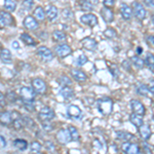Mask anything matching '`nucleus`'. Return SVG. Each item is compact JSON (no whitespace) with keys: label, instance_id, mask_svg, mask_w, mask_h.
<instances>
[{"label":"nucleus","instance_id":"473e14b6","mask_svg":"<svg viewBox=\"0 0 154 154\" xmlns=\"http://www.w3.org/2000/svg\"><path fill=\"white\" fill-rule=\"evenodd\" d=\"M131 62H133V64L135 65L136 68L138 69H142L144 65H145V61H143L141 58H139V57H133L131 58Z\"/></svg>","mask_w":154,"mask_h":154},{"label":"nucleus","instance_id":"4c0bfd02","mask_svg":"<svg viewBox=\"0 0 154 154\" xmlns=\"http://www.w3.org/2000/svg\"><path fill=\"white\" fill-rule=\"evenodd\" d=\"M22 105H23L24 108L26 109L27 111H29V112H32V111L35 110V105H34L33 101H24L23 100V104H22Z\"/></svg>","mask_w":154,"mask_h":154},{"label":"nucleus","instance_id":"cd10ccee","mask_svg":"<svg viewBox=\"0 0 154 154\" xmlns=\"http://www.w3.org/2000/svg\"><path fill=\"white\" fill-rule=\"evenodd\" d=\"M20 38H21V40L23 41L25 44H27V45H32V46L36 45V41L34 40L33 37H32L31 35H29V34H27V33L21 34Z\"/></svg>","mask_w":154,"mask_h":154},{"label":"nucleus","instance_id":"58836bf2","mask_svg":"<svg viewBox=\"0 0 154 154\" xmlns=\"http://www.w3.org/2000/svg\"><path fill=\"white\" fill-rule=\"evenodd\" d=\"M104 36H106L107 38H110V39L115 38L117 36V33H116V31L113 28H108L104 31Z\"/></svg>","mask_w":154,"mask_h":154},{"label":"nucleus","instance_id":"f8f14e48","mask_svg":"<svg viewBox=\"0 0 154 154\" xmlns=\"http://www.w3.org/2000/svg\"><path fill=\"white\" fill-rule=\"evenodd\" d=\"M131 108L134 113L139 114V115H144L145 114V107L140 101L138 100H131Z\"/></svg>","mask_w":154,"mask_h":154},{"label":"nucleus","instance_id":"f3484780","mask_svg":"<svg viewBox=\"0 0 154 154\" xmlns=\"http://www.w3.org/2000/svg\"><path fill=\"white\" fill-rule=\"evenodd\" d=\"M139 130V134H140L141 138L143 139L144 141H147L150 139L151 137V130L149 128V125H142L140 128H138Z\"/></svg>","mask_w":154,"mask_h":154},{"label":"nucleus","instance_id":"052dcab7","mask_svg":"<svg viewBox=\"0 0 154 154\" xmlns=\"http://www.w3.org/2000/svg\"><path fill=\"white\" fill-rule=\"evenodd\" d=\"M33 154H42V153H40V152H36V153H33Z\"/></svg>","mask_w":154,"mask_h":154},{"label":"nucleus","instance_id":"39448f33","mask_svg":"<svg viewBox=\"0 0 154 154\" xmlns=\"http://www.w3.org/2000/svg\"><path fill=\"white\" fill-rule=\"evenodd\" d=\"M32 88H34V91L37 94H41L42 95V94H45L46 91V83L44 82L43 79L37 77V78H34L32 80Z\"/></svg>","mask_w":154,"mask_h":154},{"label":"nucleus","instance_id":"aec40b11","mask_svg":"<svg viewBox=\"0 0 154 154\" xmlns=\"http://www.w3.org/2000/svg\"><path fill=\"white\" fill-rule=\"evenodd\" d=\"M45 14H46V17L48 18L49 21L53 22L57 18H58V14H59L58 8H57V7L54 6V5H49L48 8H46Z\"/></svg>","mask_w":154,"mask_h":154},{"label":"nucleus","instance_id":"37998d69","mask_svg":"<svg viewBox=\"0 0 154 154\" xmlns=\"http://www.w3.org/2000/svg\"><path fill=\"white\" fill-rule=\"evenodd\" d=\"M62 14H63V18L67 20V21H71V20H73V18H74L73 12H72L70 9H64L63 12H62Z\"/></svg>","mask_w":154,"mask_h":154},{"label":"nucleus","instance_id":"09e8293b","mask_svg":"<svg viewBox=\"0 0 154 154\" xmlns=\"http://www.w3.org/2000/svg\"><path fill=\"white\" fill-rule=\"evenodd\" d=\"M104 6L106 7H111L114 5V0H103Z\"/></svg>","mask_w":154,"mask_h":154},{"label":"nucleus","instance_id":"6ab92c4d","mask_svg":"<svg viewBox=\"0 0 154 154\" xmlns=\"http://www.w3.org/2000/svg\"><path fill=\"white\" fill-rule=\"evenodd\" d=\"M81 44L85 49L88 51H94L97 48V41L93 38H84L81 40Z\"/></svg>","mask_w":154,"mask_h":154},{"label":"nucleus","instance_id":"6e6d98bb","mask_svg":"<svg viewBox=\"0 0 154 154\" xmlns=\"http://www.w3.org/2000/svg\"><path fill=\"white\" fill-rule=\"evenodd\" d=\"M122 66L125 67V70H128V71L131 69V65H130V62H128V61H125V62H123Z\"/></svg>","mask_w":154,"mask_h":154},{"label":"nucleus","instance_id":"a878e982","mask_svg":"<svg viewBox=\"0 0 154 154\" xmlns=\"http://www.w3.org/2000/svg\"><path fill=\"white\" fill-rule=\"evenodd\" d=\"M14 146L20 151H25L28 148V142L23 139H16L14 141Z\"/></svg>","mask_w":154,"mask_h":154},{"label":"nucleus","instance_id":"0eeeda50","mask_svg":"<svg viewBox=\"0 0 154 154\" xmlns=\"http://www.w3.org/2000/svg\"><path fill=\"white\" fill-rule=\"evenodd\" d=\"M131 9H133V12L135 14V16H136L137 19L141 20V21L145 19V17H146V11H145L144 6L141 3H139V2L135 1L133 3V8H131Z\"/></svg>","mask_w":154,"mask_h":154},{"label":"nucleus","instance_id":"412c9836","mask_svg":"<svg viewBox=\"0 0 154 154\" xmlns=\"http://www.w3.org/2000/svg\"><path fill=\"white\" fill-rule=\"evenodd\" d=\"M0 59L3 62L4 64H11L12 63V57H11V53L6 48L1 49L0 51Z\"/></svg>","mask_w":154,"mask_h":154},{"label":"nucleus","instance_id":"393cba45","mask_svg":"<svg viewBox=\"0 0 154 154\" xmlns=\"http://www.w3.org/2000/svg\"><path fill=\"white\" fill-rule=\"evenodd\" d=\"M116 137L119 140H122V141H125V142H128L131 139H134V136L131 135V133L128 131H116Z\"/></svg>","mask_w":154,"mask_h":154},{"label":"nucleus","instance_id":"a211bd4d","mask_svg":"<svg viewBox=\"0 0 154 154\" xmlns=\"http://www.w3.org/2000/svg\"><path fill=\"white\" fill-rule=\"evenodd\" d=\"M120 14H121V17H122L125 21H128V20H131V18L133 9H131L128 4L122 3L120 6Z\"/></svg>","mask_w":154,"mask_h":154},{"label":"nucleus","instance_id":"4468645a","mask_svg":"<svg viewBox=\"0 0 154 154\" xmlns=\"http://www.w3.org/2000/svg\"><path fill=\"white\" fill-rule=\"evenodd\" d=\"M101 14H102V18L104 19V21L106 23H112L113 20H114V14L112 11V9L110 7H106L104 6L103 8L101 9Z\"/></svg>","mask_w":154,"mask_h":154},{"label":"nucleus","instance_id":"9d476101","mask_svg":"<svg viewBox=\"0 0 154 154\" xmlns=\"http://www.w3.org/2000/svg\"><path fill=\"white\" fill-rule=\"evenodd\" d=\"M80 21L83 24L88 25L89 27H95L96 25H98V18L93 14H85L80 18Z\"/></svg>","mask_w":154,"mask_h":154},{"label":"nucleus","instance_id":"5701e85b","mask_svg":"<svg viewBox=\"0 0 154 154\" xmlns=\"http://www.w3.org/2000/svg\"><path fill=\"white\" fill-rule=\"evenodd\" d=\"M77 5L82 11H91L94 9V4H91L88 0H78Z\"/></svg>","mask_w":154,"mask_h":154},{"label":"nucleus","instance_id":"79ce46f5","mask_svg":"<svg viewBox=\"0 0 154 154\" xmlns=\"http://www.w3.org/2000/svg\"><path fill=\"white\" fill-rule=\"evenodd\" d=\"M33 5H34L33 0H23V2H22V7L26 9V11H30L33 7Z\"/></svg>","mask_w":154,"mask_h":154},{"label":"nucleus","instance_id":"2f4dec72","mask_svg":"<svg viewBox=\"0 0 154 154\" xmlns=\"http://www.w3.org/2000/svg\"><path fill=\"white\" fill-rule=\"evenodd\" d=\"M68 131H69V133H70L72 141H78L79 140V133H78V131H77L76 128H74V126H72V125H69Z\"/></svg>","mask_w":154,"mask_h":154},{"label":"nucleus","instance_id":"a18cd8bd","mask_svg":"<svg viewBox=\"0 0 154 154\" xmlns=\"http://www.w3.org/2000/svg\"><path fill=\"white\" fill-rule=\"evenodd\" d=\"M42 128L45 131H51L54 130V125L49 121H42Z\"/></svg>","mask_w":154,"mask_h":154},{"label":"nucleus","instance_id":"72a5a7b5","mask_svg":"<svg viewBox=\"0 0 154 154\" xmlns=\"http://www.w3.org/2000/svg\"><path fill=\"white\" fill-rule=\"evenodd\" d=\"M4 7L6 8V11H14L17 8V2L14 0H5L4 1Z\"/></svg>","mask_w":154,"mask_h":154},{"label":"nucleus","instance_id":"de8ad7c7","mask_svg":"<svg viewBox=\"0 0 154 154\" xmlns=\"http://www.w3.org/2000/svg\"><path fill=\"white\" fill-rule=\"evenodd\" d=\"M45 147L49 151H54V145L51 142V141H48V142H45Z\"/></svg>","mask_w":154,"mask_h":154},{"label":"nucleus","instance_id":"a19ab883","mask_svg":"<svg viewBox=\"0 0 154 154\" xmlns=\"http://www.w3.org/2000/svg\"><path fill=\"white\" fill-rule=\"evenodd\" d=\"M41 148H42L41 144L39 142H36V141H35V142H32L31 145H30V149H31V151H32V152H34V153L39 152V151L41 150Z\"/></svg>","mask_w":154,"mask_h":154},{"label":"nucleus","instance_id":"5fc2aeb1","mask_svg":"<svg viewBox=\"0 0 154 154\" xmlns=\"http://www.w3.org/2000/svg\"><path fill=\"white\" fill-rule=\"evenodd\" d=\"M147 41H148L149 44H151L152 46H154V36H152V35L148 36L147 37Z\"/></svg>","mask_w":154,"mask_h":154},{"label":"nucleus","instance_id":"c03bdc74","mask_svg":"<svg viewBox=\"0 0 154 154\" xmlns=\"http://www.w3.org/2000/svg\"><path fill=\"white\" fill-rule=\"evenodd\" d=\"M88 61V59L86 58V56H84V54H80V56L78 57V59H77V62L76 64L78 66H83L84 64H86Z\"/></svg>","mask_w":154,"mask_h":154},{"label":"nucleus","instance_id":"bb28decb","mask_svg":"<svg viewBox=\"0 0 154 154\" xmlns=\"http://www.w3.org/2000/svg\"><path fill=\"white\" fill-rule=\"evenodd\" d=\"M60 94L63 96L64 99L66 100H70L74 97V94H73V91L71 89L70 86H63L60 91Z\"/></svg>","mask_w":154,"mask_h":154},{"label":"nucleus","instance_id":"e433bc0d","mask_svg":"<svg viewBox=\"0 0 154 154\" xmlns=\"http://www.w3.org/2000/svg\"><path fill=\"white\" fill-rule=\"evenodd\" d=\"M12 125H14V130L20 131L22 128H23V125H24V121H23V118H22V117L14 118V120L12 121Z\"/></svg>","mask_w":154,"mask_h":154},{"label":"nucleus","instance_id":"b1692460","mask_svg":"<svg viewBox=\"0 0 154 154\" xmlns=\"http://www.w3.org/2000/svg\"><path fill=\"white\" fill-rule=\"evenodd\" d=\"M130 120H131V122L133 123V125H135V126H137L138 128L143 125L142 115H139V114L131 113V115H130Z\"/></svg>","mask_w":154,"mask_h":154},{"label":"nucleus","instance_id":"c756f323","mask_svg":"<svg viewBox=\"0 0 154 154\" xmlns=\"http://www.w3.org/2000/svg\"><path fill=\"white\" fill-rule=\"evenodd\" d=\"M136 91H137V93H138L140 96H144V97H147L148 94L150 93L148 86L145 85V84H139V85L137 86Z\"/></svg>","mask_w":154,"mask_h":154},{"label":"nucleus","instance_id":"bf43d9fd","mask_svg":"<svg viewBox=\"0 0 154 154\" xmlns=\"http://www.w3.org/2000/svg\"><path fill=\"white\" fill-rule=\"evenodd\" d=\"M152 22H153V24H154V16L152 17Z\"/></svg>","mask_w":154,"mask_h":154},{"label":"nucleus","instance_id":"9b49d317","mask_svg":"<svg viewBox=\"0 0 154 154\" xmlns=\"http://www.w3.org/2000/svg\"><path fill=\"white\" fill-rule=\"evenodd\" d=\"M57 140L61 144H68L71 141V136L68 130H60L57 134Z\"/></svg>","mask_w":154,"mask_h":154},{"label":"nucleus","instance_id":"e2e57ef3","mask_svg":"<svg viewBox=\"0 0 154 154\" xmlns=\"http://www.w3.org/2000/svg\"><path fill=\"white\" fill-rule=\"evenodd\" d=\"M57 154H58V153H57Z\"/></svg>","mask_w":154,"mask_h":154},{"label":"nucleus","instance_id":"dca6fc26","mask_svg":"<svg viewBox=\"0 0 154 154\" xmlns=\"http://www.w3.org/2000/svg\"><path fill=\"white\" fill-rule=\"evenodd\" d=\"M71 75L76 81H79V82H83L88 79V75L80 69H73L71 71Z\"/></svg>","mask_w":154,"mask_h":154},{"label":"nucleus","instance_id":"2eb2a0df","mask_svg":"<svg viewBox=\"0 0 154 154\" xmlns=\"http://www.w3.org/2000/svg\"><path fill=\"white\" fill-rule=\"evenodd\" d=\"M24 26H25V28H27L29 30H36L38 28V22H37V20L34 19L33 17L28 16L24 20Z\"/></svg>","mask_w":154,"mask_h":154},{"label":"nucleus","instance_id":"8fccbe9b","mask_svg":"<svg viewBox=\"0 0 154 154\" xmlns=\"http://www.w3.org/2000/svg\"><path fill=\"white\" fill-rule=\"evenodd\" d=\"M143 1H144V3L146 4V6L154 8V0H143Z\"/></svg>","mask_w":154,"mask_h":154},{"label":"nucleus","instance_id":"603ef678","mask_svg":"<svg viewBox=\"0 0 154 154\" xmlns=\"http://www.w3.org/2000/svg\"><path fill=\"white\" fill-rule=\"evenodd\" d=\"M143 148H144V150H145V152L146 153H148V154H150L151 153V150H150V147H149V145L146 142H143Z\"/></svg>","mask_w":154,"mask_h":154},{"label":"nucleus","instance_id":"13d9d810","mask_svg":"<svg viewBox=\"0 0 154 154\" xmlns=\"http://www.w3.org/2000/svg\"><path fill=\"white\" fill-rule=\"evenodd\" d=\"M142 51H143L142 48H137V54H142Z\"/></svg>","mask_w":154,"mask_h":154},{"label":"nucleus","instance_id":"3c124183","mask_svg":"<svg viewBox=\"0 0 154 154\" xmlns=\"http://www.w3.org/2000/svg\"><path fill=\"white\" fill-rule=\"evenodd\" d=\"M7 98H8V100L12 102V103H14V101H16V95H14V93H12V91H11V93L7 95Z\"/></svg>","mask_w":154,"mask_h":154},{"label":"nucleus","instance_id":"f257e3e1","mask_svg":"<svg viewBox=\"0 0 154 154\" xmlns=\"http://www.w3.org/2000/svg\"><path fill=\"white\" fill-rule=\"evenodd\" d=\"M97 106H98L99 111L103 115H108L112 111L113 102L110 98H102L97 101Z\"/></svg>","mask_w":154,"mask_h":154},{"label":"nucleus","instance_id":"1a4fd4ad","mask_svg":"<svg viewBox=\"0 0 154 154\" xmlns=\"http://www.w3.org/2000/svg\"><path fill=\"white\" fill-rule=\"evenodd\" d=\"M12 24H14V18L11 14L7 11H0V28L11 26Z\"/></svg>","mask_w":154,"mask_h":154},{"label":"nucleus","instance_id":"c9c22d12","mask_svg":"<svg viewBox=\"0 0 154 154\" xmlns=\"http://www.w3.org/2000/svg\"><path fill=\"white\" fill-rule=\"evenodd\" d=\"M54 39L56 41H65L66 40V34L62 31H54L53 33Z\"/></svg>","mask_w":154,"mask_h":154},{"label":"nucleus","instance_id":"ea45409f","mask_svg":"<svg viewBox=\"0 0 154 154\" xmlns=\"http://www.w3.org/2000/svg\"><path fill=\"white\" fill-rule=\"evenodd\" d=\"M23 121H24V125L26 126H28L29 128H35V122H34L33 119H31L28 116H23Z\"/></svg>","mask_w":154,"mask_h":154},{"label":"nucleus","instance_id":"7c9ffc66","mask_svg":"<svg viewBox=\"0 0 154 154\" xmlns=\"http://www.w3.org/2000/svg\"><path fill=\"white\" fill-rule=\"evenodd\" d=\"M145 64L151 70H154V54H147L145 59Z\"/></svg>","mask_w":154,"mask_h":154},{"label":"nucleus","instance_id":"4d7b16f0","mask_svg":"<svg viewBox=\"0 0 154 154\" xmlns=\"http://www.w3.org/2000/svg\"><path fill=\"white\" fill-rule=\"evenodd\" d=\"M91 4H98L99 3V0H88Z\"/></svg>","mask_w":154,"mask_h":154},{"label":"nucleus","instance_id":"ddd939ff","mask_svg":"<svg viewBox=\"0 0 154 154\" xmlns=\"http://www.w3.org/2000/svg\"><path fill=\"white\" fill-rule=\"evenodd\" d=\"M67 114L70 116L71 118L74 119H79L82 115V111L80 110L78 106L76 105H70L67 109Z\"/></svg>","mask_w":154,"mask_h":154},{"label":"nucleus","instance_id":"423d86ee","mask_svg":"<svg viewBox=\"0 0 154 154\" xmlns=\"http://www.w3.org/2000/svg\"><path fill=\"white\" fill-rule=\"evenodd\" d=\"M20 93H21V97L24 101H33L36 96V91H34V88H29V86H23Z\"/></svg>","mask_w":154,"mask_h":154},{"label":"nucleus","instance_id":"20e7f679","mask_svg":"<svg viewBox=\"0 0 154 154\" xmlns=\"http://www.w3.org/2000/svg\"><path fill=\"white\" fill-rule=\"evenodd\" d=\"M37 56L44 62H49L54 59V54L51 53V49L45 46H40L37 49Z\"/></svg>","mask_w":154,"mask_h":154},{"label":"nucleus","instance_id":"4be33fe9","mask_svg":"<svg viewBox=\"0 0 154 154\" xmlns=\"http://www.w3.org/2000/svg\"><path fill=\"white\" fill-rule=\"evenodd\" d=\"M0 122L3 125H9L12 122V116L11 113H9L8 111H3L0 112Z\"/></svg>","mask_w":154,"mask_h":154},{"label":"nucleus","instance_id":"864d4df0","mask_svg":"<svg viewBox=\"0 0 154 154\" xmlns=\"http://www.w3.org/2000/svg\"><path fill=\"white\" fill-rule=\"evenodd\" d=\"M148 88L150 91V93H152L154 95V80H151L150 83L148 84Z\"/></svg>","mask_w":154,"mask_h":154},{"label":"nucleus","instance_id":"f03ea898","mask_svg":"<svg viewBox=\"0 0 154 154\" xmlns=\"http://www.w3.org/2000/svg\"><path fill=\"white\" fill-rule=\"evenodd\" d=\"M121 149H122L125 154H140L141 149L139 147L138 144L136 143H131V142H125L121 145Z\"/></svg>","mask_w":154,"mask_h":154},{"label":"nucleus","instance_id":"7ed1b4c3","mask_svg":"<svg viewBox=\"0 0 154 154\" xmlns=\"http://www.w3.org/2000/svg\"><path fill=\"white\" fill-rule=\"evenodd\" d=\"M54 116L56 114H54V110L49 107H43L38 114V117L40 118L41 121H51L54 118Z\"/></svg>","mask_w":154,"mask_h":154},{"label":"nucleus","instance_id":"680f3d73","mask_svg":"<svg viewBox=\"0 0 154 154\" xmlns=\"http://www.w3.org/2000/svg\"><path fill=\"white\" fill-rule=\"evenodd\" d=\"M53 1H58V0H53Z\"/></svg>","mask_w":154,"mask_h":154},{"label":"nucleus","instance_id":"6e6552de","mask_svg":"<svg viewBox=\"0 0 154 154\" xmlns=\"http://www.w3.org/2000/svg\"><path fill=\"white\" fill-rule=\"evenodd\" d=\"M54 51H56L57 56L60 57V58H66L72 53V48L68 44H59V45L56 46Z\"/></svg>","mask_w":154,"mask_h":154},{"label":"nucleus","instance_id":"f704fd0d","mask_svg":"<svg viewBox=\"0 0 154 154\" xmlns=\"http://www.w3.org/2000/svg\"><path fill=\"white\" fill-rule=\"evenodd\" d=\"M58 82L61 84L62 86H69L72 83V81H71V79L69 78V77H67L66 75H63V76L59 77Z\"/></svg>","mask_w":154,"mask_h":154},{"label":"nucleus","instance_id":"49530a36","mask_svg":"<svg viewBox=\"0 0 154 154\" xmlns=\"http://www.w3.org/2000/svg\"><path fill=\"white\" fill-rule=\"evenodd\" d=\"M6 106V99L3 94L0 91V107H5Z\"/></svg>","mask_w":154,"mask_h":154},{"label":"nucleus","instance_id":"c85d7f7f","mask_svg":"<svg viewBox=\"0 0 154 154\" xmlns=\"http://www.w3.org/2000/svg\"><path fill=\"white\" fill-rule=\"evenodd\" d=\"M33 14H34V18L36 20H38V21H43L46 16L45 11H44V9L42 8L41 6H37L35 8V11H33Z\"/></svg>","mask_w":154,"mask_h":154}]
</instances>
